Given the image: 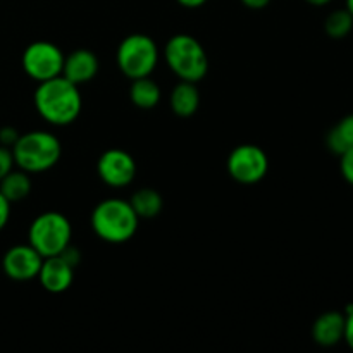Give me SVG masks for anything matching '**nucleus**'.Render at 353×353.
Masks as SVG:
<instances>
[{
  "label": "nucleus",
  "mask_w": 353,
  "mask_h": 353,
  "mask_svg": "<svg viewBox=\"0 0 353 353\" xmlns=\"http://www.w3.org/2000/svg\"><path fill=\"white\" fill-rule=\"evenodd\" d=\"M81 105L78 85L65 79L62 74L41 81L34 92V107L38 114L55 126H65L78 119Z\"/></svg>",
  "instance_id": "nucleus-1"
},
{
  "label": "nucleus",
  "mask_w": 353,
  "mask_h": 353,
  "mask_svg": "<svg viewBox=\"0 0 353 353\" xmlns=\"http://www.w3.org/2000/svg\"><path fill=\"white\" fill-rule=\"evenodd\" d=\"M140 217L128 200L105 199L93 209L92 228L107 243H124L138 230Z\"/></svg>",
  "instance_id": "nucleus-2"
},
{
  "label": "nucleus",
  "mask_w": 353,
  "mask_h": 353,
  "mask_svg": "<svg viewBox=\"0 0 353 353\" xmlns=\"http://www.w3.org/2000/svg\"><path fill=\"white\" fill-rule=\"evenodd\" d=\"M14 162L26 172H43L54 168L61 159V141L48 131H30L19 134L10 148Z\"/></svg>",
  "instance_id": "nucleus-3"
},
{
  "label": "nucleus",
  "mask_w": 353,
  "mask_h": 353,
  "mask_svg": "<svg viewBox=\"0 0 353 353\" xmlns=\"http://www.w3.org/2000/svg\"><path fill=\"white\" fill-rule=\"evenodd\" d=\"M164 57L169 69L181 81L199 83L209 71V59L196 38L190 34H174L165 43Z\"/></svg>",
  "instance_id": "nucleus-4"
},
{
  "label": "nucleus",
  "mask_w": 353,
  "mask_h": 353,
  "mask_svg": "<svg viewBox=\"0 0 353 353\" xmlns=\"http://www.w3.org/2000/svg\"><path fill=\"white\" fill-rule=\"evenodd\" d=\"M71 223L61 212H43L31 223L28 240L30 245L41 255L52 257L59 255L71 243Z\"/></svg>",
  "instance_id": "nucleus-5"
},
{
  "label": "nucleus",
  "mask_w": 353,
  "mask_h": 353,
  "mask_svg": "<svg viewBox=\"0 0 353 353\" xmlns=\"http://www.w3.org/2000/svg\"><path fill=\"white\" fill-rule=\"evenodd\" d=\"M117 65L131 79L150 76L159 62V48L150 37L130 34L117 47Z\"/></svg>",
  "instance_id": "nucleus-6"
},
{
  "label": "nucleus",
  "mask_w": 353,
  "mask_h": 353,
  "mask_svg": "<svg viewBox=\"0 0 353 353\" xmlns=\"http://www.w3.org/2000/svg\"><path fill=\"white\" fill-rule=\"evenodd\" d=\"M64 54L50 41H34L28 45L23 54V68L34 81L41 83L62 74Z\"/></svg>",
  "instance_id": "nucleus-7"
},
{
  "label": "nucleus",
  "mask_w": 353,
  "mask_h": 353,
  "mask_svg": "<svg viewBox=\"0 0 353 353\" xmlns=\"http://www.w3.org/2000/svg\"><path fill=\"white\" fill-rule=\"evenodd\" d=\"M269 169V159L257 145H240L228 157V172L243 185H254L264 179Z\"/></svg>",
  "instance_id": "nucleus-8"
},
{
  "label": "nucleus",
  "mask_w": 353,
  "mask_h": 353,
  "mask_svg": "<svg viewBox=\"0 0 353 353\" xmlns=\"http://www.w3.org/2000/svg\"><path fill=\"white\" fill-rule=\"evenodd\" d=\"M100 179L112 188H123L128 186L137 176V162L121 148H110L103 152L97 164Z\"/></svg>",
  "instance_id": "nucleus-9"
},
{
  "label": "nucleus",
  "mask_w": 353,
  "mask_h": 353,
  "mask_svg": "<svg viewBox=\"0 0 353 353\" xmlns=\"http://www.w3.org/2000/svg\"><path fill=\"white\" fill-rule=\"evenodd\" d=\"M43 257L31 245H16L3 255V272L14 281H30L38 278Z\"/></svg>",
  "instance_id": "nucleus-10"
},
{
  "label": "nucleus",
  "mask_w": 353,
  "mask_h": 353,
  "mask_svg": "<svg viewBox=\"0 0 353 353\" xmlns=\"http://www.w3.org/2000/svg\"><path fill=\"white\" fill-rule=\"evenodd\" d=\"M41 286L50 293H62L72 285L74 279V265L69 264L62 255L45 257L41 269L38 272Z\"/></svg>",
  "instance_id": "nucleus-11"
},
{
  "label": "nucleus",
  "mask_w": 353,
  "mask_h": 353,
  "mask_svg": "<svg viewBox=\"0 0 353 353\" xmlns=\"http://www.w3.org/2000/svg\"><path fill=\"white\" fill-rule=\"evenodd\" d=\"M97 71H99V59L86 48L71 52L64 59V65H62V76L74 85L92 81Z\"/></svg>",
  "instance_id": "nucleus-12"
},
{
  "label": "nucleus",
  "mask_w": 353,
  "mask_h": 353,
  "mask_svg": "<svg viewBox=\"0 0 353 353\" xmlns=\"http://www.w3.org/2000/svg\"><path fill=\"white\" fill-rule=\"evenodd\" d=\"M312 338L321 347H334L345 338V314L331 310L316 319L312 326Z\"/></svg>",
  "instance_id": "nucleus-13"
},
{
  "label": "nucleus",
  "mask_w": 353,
  "mask_h": 353,
  "mask_svg": "<svg viewBox=\"0 0 353 353\" xmlns=\"http://www.w3.org/2000/svg\"><path fill=\"white\" fill-rule=\"evenodd\" d=\"M171 109L176 116L179 117H190L196 112L200 105V93L196 90L195 83L192 81H181L172 88L171 99Z\"/></svg>",
  "instance_id": "nucleus-14"
},
{
  "label": "nucleus",
  "mask_w": 353,
  "mask_h": 353,
  "mask_svg": "<svg viewBox=\"0 0 353 353\" xmlns=\"http://www.w3.org/2000/svg\"><path fill=\"white\" fill-rule=\"evenodd\" d=\"M31 192V179L26 171H10L0 179V193L12 202H21Z\"/></svg>",
  "instance_id": "nucleus-15"
},
{
  "label": "nucleus",
  "mask_w": 353,
  "mask_h": 353,
  "mask_svg": "<svg viewBox=\"0 0 353 353\" xmlns=\"http://www.w3.org/2000/svg\"><path fill=\"white\" fill-rule=\"evenodd\" d=\"M130 99L140 109H154L161 100V88L148 76L133 79V85L130 88Z\"/></svg>",
  "instance_id": "nucleus-16"
},
{
  "label": "nucleus",
  "mask_w": 353,
  "mask_h": 353,
  "mask_svg": "<svg viewBox=\"0 0 353 353\" xmlns=\"http://www.w3.org/2000/svg\"><path fill=\"white\" fill-rule=\"evenodd\" d=\"M130 203L140 219H154L161 214L162 207H164L162 196L152 188H141L134 192Z\"/></svg>",
  "instance_id": "nucleus-17"
},
{
  "label": "nucleus",
  "mask_w": 353,
  "mask_h": 353,
  "mask_svg": "<svg viewBox=\"0 0 353 353\" xmlns=\"http://www.w3.org/2000/svg\"><path fill=\"white\" fill-rule=\"evenodd\" d=\"M327 148L333 154L341 155L353 147V114L345 116L334 128H331L326 137Z\"/></svg>",
  "instance_id": "nucleus-18"
},
{
  "label": "nucleus",
  "mask_w": 353,
  "mask_h": 353,
  "mask_svg": "<svg viewBox=\"0 0 353 353\" xmlns=\"http://www.w3.org/2000/svg\"><path fill=\"white\" fill-rule=\"evenodd\" d=\"M324 28H326V33L330 34L331 38L340 40V38L348 37V33L353 30V16L348 12L347 7H345V9L333 10V12L326 17Z\"/></svg>",
  "instance_id": "nucleus-19"
},
{
  "label": "nucleus",
  "mask_w": 353,
  "mask_h": 353,
  "mask_svg": "<svg viewBox=\"0 0 353 353\" xmlns=\"http://www.w3.org/2000/svg\"><path fill=\"white\" fill-rule=\"evenodd\" d=\"M341 161H340V169H341V176L345 178V181L348 185L353 186V147L348 148L347 152L340 155Z\"/></svg>",
  "instance_id": "nucleus-20"
},
{
  "label": "nucleus",
  "mask_w": 353,
  "mask_h": 353,
  "mask_svg": "<svg viewBox=\"0 0 353 353\" xmlns=\"http://www.w3.org/2000/svg\"><path fill=\"white\" fill-rule=\"evenodd\" d=\"M14 164H16V162H14L12 150L0 145V179H2L7 172L12 171Z\"/></svg>",
  "instance_id": "nucleus-21"
},
{
  "label": "nucleus",
  "mask_w": 353,
  "mask_h": 353,
  "mask_svg": "<svg viewBox=\"0 0 353 353\" xmlns=\"http://www.w3.org/2000/svg\"><path fill=\"white\" fill-rule=\"evenodd\" d=\"M17 138H19V133H17L16 128L3 126L2 130H0V145H2V147L12 148L14 143L17 141Z\"/></svg>",
  "instance_id": "nucleus-22"
},
{
  "label": "nucleus",
  "mask_w": 353,
  "mask_h": 353,
  "mask_svg": "<svg viewBox=\"0 0 353 353\" xmlns=\"http://www.w3.org/2000/svg\"><path fill=\"white\" fill-rule=\"evenodd\" d=\"M345 341L353 350V305H348L345 310Z\"/></svg>",
  "instance_id": "nucleus-23"
},
{
  "label": "nucleus",
  "mask_w": 353,
  "mask_h": 353,
  "mask_svg": "<svg viewBox=\"0 0 353 353\" xmlns=\"http://www.w3.org/2000/svg\"><path fill=\"white\" fill-rule=\"evenodd\" d=\"M10 217V202L6 199V196L0 193V231L6 228V224L9 223Z\"/></svg>",
  "instance_id": "nucleus-24"
},
{
  "label": "nucleus",
  "mask_w": 353,
  "mask_h": 353,
  "mask_svg": "<svg viewBox=\"0 0 353 353\" xmlns=\"http://www.w3.org/2000/svg\"><path fill=\"white\" fill-rule=\"evenodd\" d=\"M271 0H241L243 6H247L248 9H264V7L269 6Z\"/></svg>",
  "instance_id": "nucleus-25"
},
{
  "label": "nucleus",
  "mask_w": 353,
  "mask_h": 353,
  "mask_svg": "<svg viewBox=\"0 0 353 353\" xmlns=\"http://www.w3.org/2000/svg\"><path fill=\"white\" fill-rule=\"evenodd\" d=\"M183 7H188V9H195V7L203 6L207 0H178Z\"/></svg>",
  "instance_id": "nucleus-26"
},
{
  "label": "nucleus",
  "mask_w": 353,
  "mask_h": 353,
  "mask_svg": "<svg viewBox=\"0 0 353 353\" xmlns=\"http://www.w3.org/2000/svg\"><path fill=\"white\" fill-rule=\"evenodd\" d=\"M305 2H309L310 6H316V7H323L326 6V3H330L331 0H305Z\"/></svg>",
  "instance_id": "nucleus-27"
},
{
  "label": "nucleus",
  "mask_w": 353,
  "mask_h": 353,
  "mask_svg": "<svg viewBox=\"0 0 353 353\" xmlns=\"http://www.w3.org/2000/svg\"><path fill=\"white\" fill-rule=\"evenodd\" d=\"M347 9H348V12L353 16V0H347Z\"/></svg>",
  "instance_id": "nucleus-28"
}]
</instances>
